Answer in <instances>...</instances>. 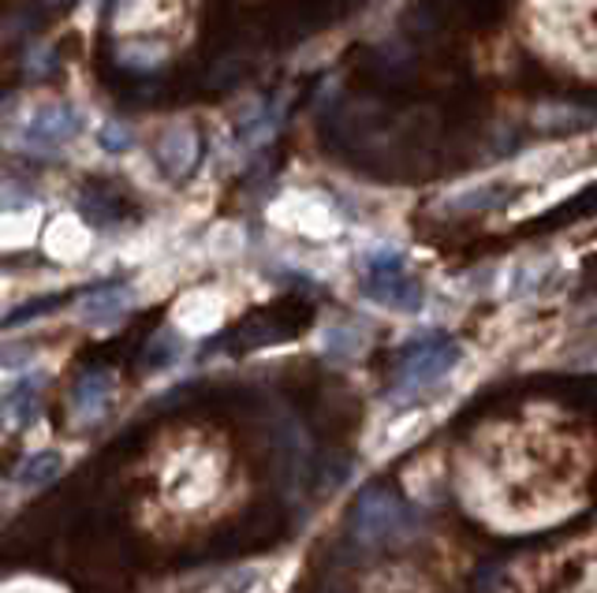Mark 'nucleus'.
<instances>
[{
    "label": "nucleus",
    "instance_id": "nucleus-5",
    "mask_svg": "<svg viewBox=\"0 0 597 593\" xmlns=\"http://www.w3.org/2000/svg\"><path fill=\"white\" fill-rule=\"evenodd\" d=\"M108 399H113V373L94 370L71 392V410H75V418H83V422H97L108 410Z\"/></svg>",
    "mask_w": 597,
    "mask_h": 593
},
{
    "label": "nucleus",
    "instance_id": "nucleus-3",
    "mask_svg": "<svg viewBox=\"0 0 597 593\" xmlns=\"http://www.w3.org/2000/svg\"><path fill=\"white\" fill-rule=\"evenodd\" d=\"M366 295L388 310L414 314V310H422L426 291H422L419 280L407 277V269H400V272H385V277H366Z\"/></svg>",
    "mask_w": 597,
    "mask_h": 593
},
{
    "label": "nucleus",
    "instance_id": "nucleus-6",
    "mask_svg": "<svg viewBox=\"0 0 597 593\" xmlns=\"http://www.w3.org/2000/svg\"><path fill=\"white\" fill-rule=\"evenodd\" d=\"M131 306V288H97L94 295L83 299L79 314L86 325H113L124 317V310Z\"/></svg>",
    "mask_w": 597,
    "mask_h": 593
},
{
    "label": "nucleus",
    "instance_id": "nucleus-1",
    "mask_svg": "<svg viewBox=\"0 0 597 593\" xmlns=\"http://www.w3.org/2000/svg\"><path fill=\"white\" fill-rule=\"evenodd\" d=\"M403 526V504L388 489H366L351 515V531L363 545H382Z\"/></svg>",
    "mask_w": 597,
    "mask_h": 593
},
{
    "label": "nucleus",
    "instance_id": "nucleus-8",
    "mask_svg": "<svg viewBox=\"0 0 597 593\" xmlns=\"http://www.w3.org/2000/svg\"><path fill=\"white\" fill-rule=\"evenodd\" d=\"M42 385H45V373H34V377H26L20 381L12 392H8V399H4V407L12 410V418L20 426L31 422L34 415H38V396H42Z\"/></svg>",
    "mask_w": 597,
    "mask_h": 593
},
{
    "label": "nucleus",
    "instance_id": "nucleus-9",
    "mask_svg": "<svg viewBox=\"0 0 597 593\" xmlns=\"http://www.w3.org/2000/svg\"><path fill=\"white\" fill-rule=\"evenodd\" d=\"M195 153H198V146L187 131H172L157 146V158L168 172H187L195 164Z\"/></svg>",
    "mask_w": 597,
    "mask_h": 593
},
{
    "label": "nucleus",
    "instance_id": "nucleus-10",
    "mask_svg": "<svg viewBox=\"0 0 597 593\" xmlns=\"http://www.w3.org/2000/svg\"><path fill=\"white\" fill-rule=\"evenodd\" d=\"M363 348V340H359V333H351V328H332L329 333V351L337 354V359H351V354H359Z\"/></svg>",
    "mask_w": 597,
    "mask_h": 593
},
{
    "label": "nucleus",
    "instance_id": "nucleus-7",
    "mask_svg": "<svg viewBox=\"0 0 597 593\" xmlns=\"http://www.w3.org/2000/svg\"><path fill=\"white\" fill-rule=\"evenodd\" d=\"M60 470H65V455L60 452H34L15 470V481H20V489H45L49 481L60 478Z\"/></svg>",
    "mask_w": 597,
    "mask_h": 593
},
{
    "label": "nucleus",
    "instance_id": "nucleus-11",
    "mask_svg": "<svg viewBox=\"0 0 597 593\" xmlns=\"http://www.w3.org/2000/svg\"><path fill=\"white\" fill-rule=\"evenodd\" d=\"M102 150H108V153L131 150V131H128V127H120V124H105L102 127Z\"/></svg>",
    "mask_w": 597,
    "mask_h": 593
},
{
    "label": "nucleus",
    "instance_id": "nucleus-4",
    "mask_svg": "<svg viewBox=\"0 0 597 593\" xmlns=\"http://www.w3.org/2000/svg\"><path fill=\"white\" fill-rule=\"evenodd\" d=\"M79 131V113L71 105H45L31 116L26 124V142L31 146H60L75 139Z\"/></svg>",
    "mask_w": 597,
    "mask_h": 593
},
{
    "label": "nucleus",
    "instance_id": "nucleus-2",
    "mask_svg": "<svg viewBox=\"0 0 597 593\" xmlns=\"http://www.w3.org/2000/svg\"><path fill=\"white\" fill-rule=\"evenodd\" d=\"M459 354L464 351H459L456 340H426L419 344V348H411L403 354V367H400V388L414 392L441 381L459 362Z\"/></svg>",
    "mask_w": 597,
    "mask_h": 593
},
{
    "label": "nucleus",
    "instance_id": "nucleus-12",
    "mask_svg": "<svg viewBox=\"0 0 597 593\" xmlns=\"http://www.w3.org/2000/svg\"><path fill=\"white\" fill-rule=\"evenodd\" d=\"M403 258L400 254H370L366 258V277H385V272H400Z\"/></svg>",
    "mask_w": 597,
    "mask_h": 593
}]
</instances>
